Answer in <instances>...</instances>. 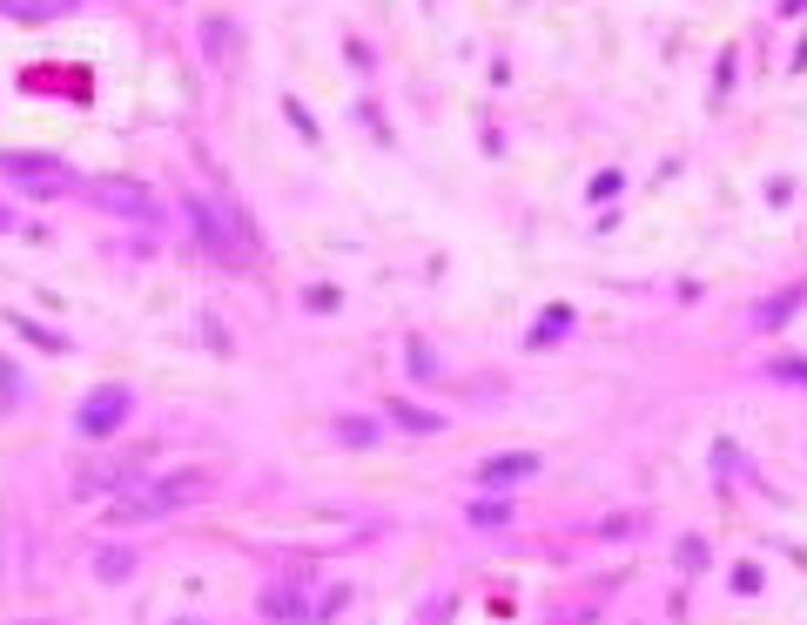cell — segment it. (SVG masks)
<instances>
[{
    "label": "cell",
    "mask_w": 807,
    "mask_h": 625,
    "mask_svg": "<svg viewBox=\"0 0 807 625\" xmlns=\"http://www.w3.org/2000/svg\"><path fill=\"white\" fill-rule=\"evenodd\" d=\"M128 410H135V397H128L122 384H102V390L81 397L74 430H81V437H108V430H122V424H128Z\"/></svg>",
    "instance_id": "obj_3"
},
{
    "label": "cell",
    "mask_w": 807,
    "mask_h": 625,
    "mask_svg": "<svg viewBox=\"0 0 807 625\" xmlns=\"http://www.w3.org/2000/svg\"><path fill=\"white\" fill-rule=\"evenodd\" d=\"M532 471H538V458H532V451L484 458V465H478V485H518V478H532Z\"/></svg>",
    "instance_id": "obj_4"
},
{
    "label": "cell",
    "mask_w": 807,
    "mask_h": 625,
    "mask_svg": "<svg viewBox=\"0 0 807 625\" xmlns=\"http://www.w3.org/2000/svg\"><path fill=\"white\" fill-rule=\"evenodd\" d=\"M0 175H14V183H28L34 196H74V168H61L54 155H14V148H0Z\"/></svg>",
    "instance_id": "obj_1"
},
{
    "label": "cell",
    "mask_w": 807,
    "mask_h": 625,
    "mask_svg": "<svg viewBox=\"0 0 807 625\" xmlns=\"http://www.w3.org/2000/svg\"><path fill=\"white\" fill-rule=\"evenodd\" d=\"M202 54L209 61H229L235 54V28L229 21H202Z\"/></svg>",
    "instance_id": "obj_7"
},
{
    "label": "cell",
    "mask_w": 807,
    "mask_h": 625,
    "mask_svg": "<svg viewBox=\"0 0 807 625\" xmlns=\"http://www.w3.org/2000/svg\"><path fill=\"white\" fill-rule=\"evenodd\" d=\"M95 565H102V579H108V585H122V579L135 572V552H122V545H108V552H102Z\"/></svg>",
    "instance_id": "obj_8"
},
{
    "label": "cell",
    "mask_w": 807,
    "mask_h": 625,
    "mask_svg": "<svg viewBox=\"0 0 807 625\" xmlns=\"http://www.w3.org/2000/svg\"><path fill=\"white\" fill-rule=\"evenodd\" d=\"M512 511L505 504H492V498H484V504H471V524H484V531H492V524H505Z\"/></svg>",
    "instance_id": "obj_11"
},
{
    "label": "cell",
    "mask_w": 807,
    "mask_h": 625,
    "mask_svg": "<svg viewBox=\"0 0 807 625\" xmlns=\"http://www.w3.org/2000/svg\"><path fill=\"white\" fill-rule=\"evenodd\" d=\"M390 417L411 424V430H438V417H431V410H411V404H390Z\"/></svg>",
    "instance_id": "obj_10"
},
{
    "label": "cell",
    "mask_w": 807,
    "mask_h": 625,
    "mask_svg": "<svg viewBox=\"0 0 807 625\" xmlns=\"http://www.w3.org/2000/svg\"><path fill=\"white\" fill-rule=\"evenodd\" d=\"M161 511H169V504H161V485H155V491H122V498H115V518H122V524L161 518Z\"/></svg>",
    "instance_id": "obj_6"
},
{
    "label": "cell",
    "mask_w": 807,
    "mask_h": 625,
    "mask_svg": "<svg viewBox=\"0 0 807 625\" xmlns=\"http://www.w3.org/2000/svg\"><path fill=\"white\" fill-rule=\"evenodd\" d=\"M21 404V371H14V356H0V410H14Z\"/></svg>",
    "instance_id": "obj_9"
},
{
    "label": "cell",
    "mask_w": 807,
    "mask_h": 625,
    "mask_svg": "<svg viewBox=\"0 0 807 625\" xmlns=\"http://www.w3.org/2000/svg\"><path fill=\"white\" fill-rule=\"evenodd\" d=\"M74 8L81 0H0V14H14V21H61Z\"/></svg>",
    "instance_id": "obj_5"
},
{
    "label": "cell",
    "mask_w": 807,
    "mask_h": 625,
    "mask_svg": "<svg viewBox=\"0 0 807 625\" xmlns=\"http://www.w3.org/2000/svg\"><path fill=\"white\" fill-rule=\"evenodd\" d=\"M182 216H189V229L202 236V249H216V256H242V229L229 222V209H222L216 196H182Z\"/></svg>",
    "instance_id": "obj_2"
},
{
    "label": "cell",
    "mask_w": 807,
    "mask_h": 625,
    "mask_svg": "<svg viewBox=\"0 0 807 625\" xmlns=\"http://www.w3.org/2000/svg\"><path fill=\"white\" fill-rule=\"evenodd\" d=\"M8 229H14V209H0V236H8Z\"/></svg>",
    "instance_id": "obj_12"
}]
</instances>
